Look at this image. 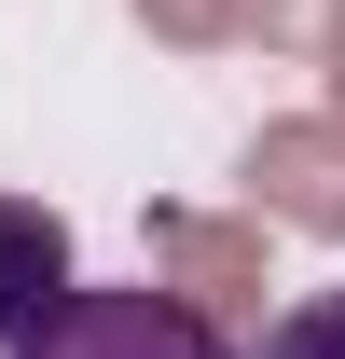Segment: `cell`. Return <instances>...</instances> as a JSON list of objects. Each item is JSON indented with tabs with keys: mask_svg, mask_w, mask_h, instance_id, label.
I'll list each match as a JSON object with an SVG mask.
<instances>
[{
	"mask_svg": "<svg viewBox=\"0 0 345 359\" xmlns=\"http://www.w3.org/2000/svg\"><path fill=\"white\" fill-rule=\"evenodd\" d=\"M14 359H235V332L194 318L166 276H138V290H69Z\"/></svg>",
	"mask_w": 345,
	"mask_h": 359,
	"instance_id": "6da1fadb",
	"label": "cell"
},
{
	"mask_svg": "<svg viewBox=\"0 0 345 359\" xmlns=\"http://www.w3.org/2000/svg\"><path fill=\"white\" fill-rule=\"evenodd\" d=\"M235 180H249V222H262V235H318V249H345V125L276 111V125L235 152Z\"/></svg>",
	"mask_w": 345,
	"mask_h": 359,
	"instance_id": "7a4b0ae2",
	"label": "cell"
},
{
	"mask_svg": "<svg viewBox=\"0 0 345 359\" xmlns=\"http://www.w3.org/2000/svg\"><path fill=\"white\" fill-rule=\"evenodd\" d=\"M152 276H166L194 318H262L276 263H262V222H221V208H152Z\"/></svg>",
	"mask_w": 345,
	"mask_h": 359,
	"instance_id": "3957f363",
	"label": "cell"
},
{
	"mask_svg": "<svg viewBox=\"0 0 345 359\" xmlns=\"http://www.w3.org/2000/svg\"><path fill=\"white\" fill-rule=\"evenodd\" d=\"M83 290V263H69V222H55L42 194H0V359L28 346L55 304Z\"/></svg>",
	"mask_w": 345,
	"mask_h": 359,
	"instance_id": "277c9868",
	"label": "cell"
},
{
	"mask_svg": "<svg viewBox=\"0 0 345 359\" xmlns=\"http://www.w3.org/2000/svg\"><path fill=\"white\" fill-rule=\"evenodd\" d=\"M125 14H138V28H152L166 55H235L262 0H125Z\"/></svg>",
	"mask_w": 345,
	"mask_h": 359,
	"instance_id": "5b68a950",
	"label": "cell"
},
{
	"mask_svg": "<svg viewBox=\"0 0 345 359\" xmlns=\"http://www.w3.org/2000/svg\"><path fill=\"white\" fill-rule=\"evenodd\" d=\"M249 359H345V290H304V304H276Z\"/></svg>",
	"mask_w": 345,
	"mask_h": 359,
	"instance_id": "8992f818",
	"label": "cell"
},
{
	"mask_svg": "<svg viewBox=\"0 0 345 359\" xmlns=\"http://www.w3.org/2000/svg\"><path fill=\"white\" fill-rule=\"evenodd\" d=\"M249 42L318 55V69H332V55H345V0H262V14H249Z\"/></svg>",
	"mask_w": 345,
	"mask_h": 359,
	"instance_id": "52a82bcc",
	"label": "cell"
},
{
	"mask_svg": "<svg viewBox=\"0 0 345 359\" xmlns=\"http://www.w3.org/2000/svg\"><path fill=\"white\" fill-rule=\"evenodd\" d=\"M318 125H345V55H332V69H318Z\"/></svg>",
	"mask_w": 345,
	"mask_h": 359,
	"instance_id": "ba28073f",
	"label": "cell"
}]
</instances>
